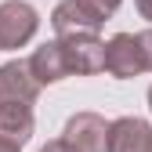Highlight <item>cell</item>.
Instances as JSON below:
<instances>
[{"instance_id": "obj_7", "label": "cell", "mask_w": 152, "mask_h": 152, "mask_svg": "<svg viewBox=\"0 0 152 152\" xmlns=\"http://www.w3.org/2000/svg\"><path fill=\"white\" fill-rule=\"evenodd\" d=\"M109 152H152V127L138 116H120L109 123Z\"/></svg>"}, {"instance_id": "obj_13", "label": "cell", "mask_w": 152, "mask_h": 152, "mask_svg": "<svg viewBox=\"0 0 152 152\" xmlns=\"http://www.w3.org/2000/svg\"><path fill=\"white\" fill-rule=\"evenodd\" d=\"M134 7H138L141 18H148V22H152V0H134Z\"/></svg>"}, {"instance_id": "obj_8", "label": "cell", "mask_w": 152, "mask_h": 152, "mask_svg": "<svg viewBox=\"0 0 152 152\" xmlns=\"http://www.w3.org/2000/svg\"><path fill=\"white\" fill-rule=\"evenodd\" d=\"M29 69H33V76L40 83H58V80H65V76H72L69 58H65V44L62 40H51L44 47H36L29 54Z\"/></svg>"}, {"instance_id": "obj_6", "label": "cell", "mask_w": 152, "mask_h": 152, "mask_svg": "<svg viewBox=\"0 0 152 152\" xmlns=\"http://www.w3.org/2000/svg\"><path fill=\"white\" fill-rule=\"evenodd\" d=\"M40 80L33 76L29 62H7L0 65V102H36V94H40Z\"/></svg>"}, {"instance_id": "obj_3", "label": "cell", "mask_w": 152, "mask_h": 152, "mask_svg": "<svg viewBox=\"0 0 152 152\" xmlns=\"http://www.w3.org/2000/svg\"><path fill=\"white\" fill-rule=\"evenodd\" d=\"M105 22L102 11H94L83 0H62L58 7L51 11V29L54 36H80V33H98Z\"/></svg>"}, {"instance_id": "obj_11", "label": "cell", "mask_w": 152, "mask_h": 152, "mask_svg": "<svg viewBox=\"0 0 152 152\" xmlns=\"http://www.w3.org/2000/svg\"><path fill=\"white\" fill-rule=\"evenodd\" d=\"M138 40H141V51H145V62H148V72H152V29H141V33H138Z\"/></svg>"}, {"instance_id": "obj_12", "label": "cell", "mask_w": 152, "mask_h": 152, "mask_svg": "<svg viewBox=\"0 0 152 152\" xmlns=\"http://www.w3.org/2000/svg\"><path fill=\"white\" fill-rule=\"evenodd\" d=\"M40 152H76V148H72V145H69L65 138H58V141H47V145H44Z\"/></svg>"}, {"instance_id": "obj_5", "label": "cell", "mask_w": 152, "mask_h": 152, "mask_svg": "<svg viewBox=\"0 0 152 152\" xmlns=\"http://www.w3.org/2000/svg\"><path fill=\"white\" fill-rule=\"evenodd\" d=\"M62 138L76 152H109V123L98 112H76V116H69Z\"/></svg>"}, {"instance_id": "obj_14", "label": "cell", "mask_w": 152, "mask_h": 152, "mask_svg": "<svg viewBox=\"0 0 152 152\" xmlns=\"http://www.w3.org/2000/svg\"><path fill=\"white\" fill-rule=\"evenodd\" d=\"M18 148H22V145H15V141H4V138H0V152H18Z\"/></svg>"}, {"instance_id": "obj_1", "label": "cell", "mask_w": 152, "mask_h": 152, "mask_svg": "<svg viewBox=\"0 0 152 152\" xmlns=\"http://www.w3.org/2000/svg\"><path fill=\"white\" fill-rule=\"evenodd\" d=\"M36 29H40V15L26 0H4L0 4V51H18L26 47Z\"/></svg>"}, {"instance_id": "obj_10", "label": "cell", "mask_w": 152, "mask_h": 152, "mask_svg": "<svg viewBox=\"0 0 152 152\" xmlns=\"http://www.w3.org/2000/svg\"><path fill=\"white\" fill-rule=\"evenodd\" d=\"M83 4H91V7H94V11H102V15H105V18H109V15H112V11H116V7H120V4H123V0H83Z\"/></svg>"}, {"instance_id": "obj_4", "label": "cell", "mask_w": 152, "mask_h": 152, "mask_svg": "<svg viewBox=\"0 0 152 152\" xmlns=\"http://www.w3.org/2000/svg\"><path fill=\"white\" fill-rule=\"evenodd\" d=\"M65 44V58L72 76H94L105 72V40H98V33H80V36H58Z\"/></svg>"}, {"instance_id": "obj_9", "label": "cell", "mask_w": 152, "mask_h": 152, "mask_svg": "<svg viewBox=\"0 0 152 152\" xmlns=\"http://www.w3.org/2000/svg\"><path fill=\"white\" fill-rule=\"evenodd\" d=\"M33 109L29 102H0V138L15 141V145H26L33 138Z\"/></svg>"}, {"instance_id": "obj_2", "label": "cell", "mask_w": 152, "mask_h": 152, "mask_svg": "<svg viewBox=\"0 0 152 152\" xmlns=\"http://www.w3.org/2000/svg\"><path fill=\"white\" fill-rule=\"evenodd\" d=\"M105 72L116 76V80H130V76L148 72V62H145L138 33H116L105 44Z\"/></svg>"}, {"instance_id": "obj_15", "label": "cell", "mask_w": 152, "mask_h": 152, "mask_svg": "<svg viewBox=\"0 0 152 152\" xmlns=\"http://www.w3.org/2000/svg\"><path fill=\"white\" fill-rule=\"evenodd\" d=\"M148 109H152V87H148Z\"/></svg>"}]
</instances>
